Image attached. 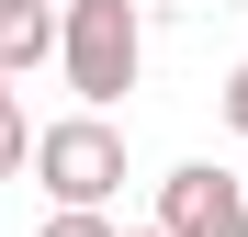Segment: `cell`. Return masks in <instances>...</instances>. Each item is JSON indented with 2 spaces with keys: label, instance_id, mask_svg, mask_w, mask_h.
I'll return each instance as SVG.
<instances>
[{
  "label": "cell",
  "instance_id": "1",
  "mask_svg": "<svg viewBox=\"0 0 248 237\" xmlns=\"http://www.w3.org/2000/svg\"><path fill=\"white\" fill-rule=\"evenodd\" d=\"M57 68H68L79 113H113L124 91H136V68H147L136 0H57Z\"/></svg>",
  "mask_w": 248,
  "mask_h": 237
},
{
  "label": "cell",
  "instance_id": "2",
  "mask_svg": "<svg viewBox=\"0 0 248 237\" xmlns=\"http://www.w3.org/2000/svg\"><path fill=\"white\" fill-rule=\"evenodd\" d=\"M34 181H46L57 204H113L124 192V136L102 125V113H68V125L34 136Z\"/></svg>",
  "mask_w": 248,
  "mask_h": 237
},
{
  "label": "cell",
  "instance_id": "3",
  "mask_svg": "<svg viewBox=\"0 0 248 237\" xmlns=\"http://www.w3.org/2000/svg\"><path fill=\"white\" fill-rule=\"evenodd\" d=\"M158 237H248V181H226V170H170L158 181Z\"/></svg>",
  "mask_w": 248,
  "mask_h": 237
},
{
  "label": "cell",
  "instance_id": "4",
  "mask_svg": "<svg viewBox=\"0 0 248 237\" xmlns=\"http://www.w3.org/2000/svg\"><path fill=\"white\" fill-rule=\"evenodd\" d=\"M57 57V0H0V79H34Z\"/></svg>",
  "mask_w": 248,
  "mask_h": 237
},
{
  "label": "cell",
  "instance_id": "5",
  "mask_svg": "<svg viewBox=\"0 0 248 237\" xmlns=\"http://www.w3.org/2000/svg\"><path fill=\"white\" fill-rule=\"evenodd\" d=\"M23 158H34V125H23V102H12V91H0V170H23Z\"/></svg>",
  "mask_w": 248,
  "mask_h": 237
},
{
  "label": "cell",
  "instance_id": "6",
  "mask_svg": "<svg viewBox=\"0 0 248 237\" xmlns=\"http://www.w3.org/2000/svg\"><path fill=\"white\" fill-rule=\"evenodd\" d=\"M46 237H113V215H102V204H57V226H46Z\"/></svg>",
  "mask_w": 248,
  "mask_h": 237
},
{
  "label": "cell",
  "instance_id": "7",
  "mask_svg": "<svg viewBox=\"0 0 248 237\" xmlns=\"http://www.w3.org/2000/svg\"><path fill=\"white\" fill-rule=\"evenodd\" d=\"M226 125H237V136H248V68H237V79H226Z\"/></svg>",
  "mask_w": 248,
  "mask_h": 237
},
{
  "label": "cell",
  "instance_id": "8",
  "mask_svg": "<svg viewBox=\"0 0 248 237\" xmlns=\"http://www.w3.org/2000/svg\"><path fill=\"white\" fill-rule=\"evenodd\" d=\"M0 91H12V79H0Z\"/></svg>",
  "mask_w": 248,
  "mask_h": 237
},
{
  "label": "cell",
  "instance_id": "9",
  "mask_svg": "<svg viewBox=\"0 0 248 237\" xmlns=\"http://www.w3.org/2000/svg\"><path fill=\"white\" fill-rule=\"evenodd\" d=\"M147 237H158V226H147Z\"/></svg>",
  "mask_w": 248,
  "mask_h": 237
}]
</instances>
